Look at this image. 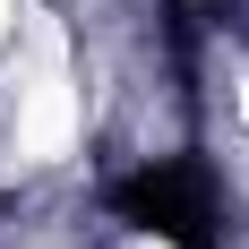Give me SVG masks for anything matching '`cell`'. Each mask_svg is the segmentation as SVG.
I'll use <instances>...</instances> for the list:
<instances>
[{
  "mask_svg": "<svg viewBox=\"0 0 249 249\" xmlns=\"http://www.w3.org/2000/svg\"><path fill=\"white\" fill-rule=\"evenodd\" d=\"M112 215L163 249H224V189L198 155H146L112 180Z\"/></svg>",
  "mask_w": 249,
  "mask_h": 249,
  "instance_id": "cell-1",
  "label": "cell"
}]
</instances>
